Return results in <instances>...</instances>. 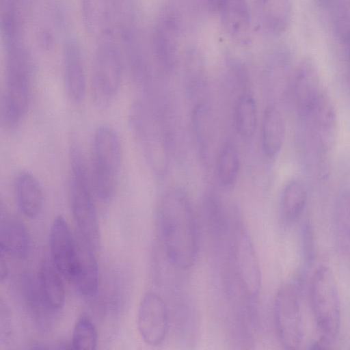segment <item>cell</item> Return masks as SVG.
<instances>
[{
  "instance_id": "obj_26",
  "label": "cell",
  "mask_w": 350,
  "mask_h": 350,
  "mask_svg": "<svg viewBox=\"0 0 350 350\" xmlns=\"http://www.w3.org/2000/svg\"><path fill=\"white\" fill-rule=\"evenodd\" d=\"M98 334L96 329L86 314H81L77 320L72 336L74 349L93 350L96 349Z\"/></svg>"
},
{
  "instance_id": "obj_27",
  "label": "cell",
  "mask_w": 350,
  "mask_h": 350,
  "mask_svg": "<svg viewBox=\"0 0 350 350\" xmlns=\"http://www.w3.org/2000/svg\"><path fill=\"white\" fill-rule=\"evenodd\" d=\"M204 217L211 231L217 235L226 230V215L219 200L214 195L206 198L204 206Z\"/></svg>"
},
{
  "instance_id": "obj_22",
  "label": "cell",
  "mask_w": 350,
  "mask_h": 350,
  "mask_svg": "<svg viewBox=\"0 0 350 350\" xmlns=\"http://www.w3.org/2000/svg\"><path fill=\"white\" fill-rule=\"evenodd\" d=\"M307 193L303 184L297 180L289 181L281 196L280 211L284 223L292 224L299 219L304 211Z\"/></svg>"
},
{
  "instance_id": "obj_2",
  "label": "cell",
  "mask_w": 350,
  "mask_h": 350,
  "mask_svg": "<svg viewBox=\"0 0 350 350\" xmlns=\"http://www.w3.org/2000/svg\"><path fill=\"white\" fill-rule=\"evenodd\" d=\"M5 86L1 118L5 126H17L25 117L31 103L32 67L20 38L6 40Z\"/></svg>"
},
{
  "instance_id": "obj_9",
  "label": "cell",
  "mask_w": 350,
  "mask_h": 350,
  "mask_svg": "<svg viewBox=\"0 0 350 350\" xmlns=\"http://www.w3.org/2000/svg\"><path fill=\"white\" fill-rule=\"evenodd\" d=\"M234 269L239 285L250 298H254L261 288V271L259 260L247 230L238 226L232 239Z\"/></svg>"
},
{
  "instance_id": "obj_24",
  "label": "cell",
  "mask_w": 350,
  "mask_h": 350,
  "mask_svg": "<svg viewBox=\"0 0 350 350\" xmlns=\"http://www.w3.org/2000/svg\"><path fill=\"white\" fill-rule=\"evenodd\" d=\"M257 105L252 96L241 95L235 105L234 122L240 137L245 140L252 139L257 127Z\"/></svg>"
},
{
  "instance_id": "obj_19",
  "label": "cell",
  "mask_w": 350,
  "mask_h": 350,
  "mask_svg": "<svg viewBox=\"0 0 350 350\" xmlns=\"http://www.w3.org/2000/svg\"><path fill=\"white\" fill-rule=\"evenodd\" d=\"M81 17L87 32L100 40L111 36L110 0H81Z\"/></svg>"
},
{
  "instance_id": "obj_29",
  "label": "cell",
  "mask_w": 350,
  "mask_h": 350,
  "mask_svg": "<svg viewBox=\"0 0 350 350\" xmlns=\"http://www.w3.org/2000/svg\"><path fill=\"white\" fill-rule=\"evenodd\" d=\"M8 273V267L6 260L4 258V254L1 252L0 256V279L3 282L7 278Z\"/></svg>"
},
{
  "instance_id": "obj_28",
  "label": "cell",
  "mask_w": 350,
  "mask_h": 350,
  "mask_svg": "<svg viewBox=\"0 0 350 350\" xmlns=\"http://www.w3.org/2000/svg\"><path fill=\"white\" fill-rule=\"evenodd\" d=\"M315 1L323 10L331 12H338V0H315Z\"/></svg>"
},
{
  "instance_id": "obj_25",
  "label": "cell",
  "mask_w": 350,
  "mask_h": 350,
  "mask_svg": "<svg viewBox=\"0 0 350 350\" xmlns=\"http://www.w3.org/2000/svg\"><path fill=\"white\" fill-rule=\"evenodd\" d=\"M240 170V158L236 147L227 143L220 150L216 164L217 177L225 188L232 187L237 182Z\"/></svg>"
},
{
  "instance_id": "obj_12",
  "label": "cell",
  "mask_w": 350,
  "mask_h": 350,
  "mask_svg": "<svg viewBox=\"0 0 350 350\" xmlns=\"http://www.w3.org/2000/svg\"><path fill=\"white\" fill-rule=\"evenodd\" d=\"M323 92L315 64L310 59H304L297 66L293 77V92L297 113L309 109Z\"/></svg>"
},
{
  "instance_id": "obj_15",
  "label": "cell",
  "mask_w": 350,
  "mask_h": 350,
  "mask_svg": "<svg viewBox=\"0 0 350 350\" xmlns=\"http://www.w3.org/2000/svg\"><path fill=\"white\" fill-rule=\"evenodd\" d=\"M256 20L260 29L271 36L283 34L293 16L292 0H254Z\"/></svg>"
},
{
  "instance_id": "obj_20",
  "label": "cell",
  "mask_w": 350,
  "mask_h": 350,
  "mask_svg": "<svg viewBox=\"0 0 350 350\" xmlns=\"http://www.w3.org/2000/svg\"><path fill=\"white\" fill-rule=\"evenodd\" d=\"M286 135L284 117L280 110L269 106L264 111L261 125V146L269 159L275 158L282 148Z\"/></svg>"
},
{
  "instance_id": "obj_10",
  "label": "cell",
  "mask_w": 350,
  "mask_h": 350,
  "mask_svg": "<svg viewBox=\"0 0 350 350\" xmlns=\"http://www.w3.org/2000/svg\"><path fill=\"white\" fill-rule=\"evenodd\" d=\"M137 329L144 342L158 346L165 338L168 329V313L163 298L153 291L146 292L137 311Z\"/></svg>"
},
{
  "instance_id": "obj_21",
  "label": "cell",
  "mask_w": 350,
  "mask_h": 350,
  "mask_svg": "<svg viewBox=\"0 0 350 350\" xmlns=\"http://www.w3.org/2000/svg\"><path fill=\"white\" fill-rule=\"evenodd\" d=\"M54 265L44 262L38 273V286L47 305L55 312L60 310L65 303V288Z\"/></svg>"
},
{
  "instance_id": "obj_1",
  "label": "cell",
  "mask_w": 350,
  "mask_h": 350,
  "mask_svg": "<svg viewBox=\"0 0 350 350\" xmlns=\"http://www.w3.org/2000/svg\"><path fill=\"white\" fill-rule=\"evenodd\" d=\"M161 239L167 258L179 269H188L198 251V228L187 196L173 189L162 197L159 206Z\"/></svg>"
},
{
  "instance_id": "obj_8",
  "label": "cell",
  "mask_w": 350,
  "mask_h": 350,
  "mask_svg": "<svg viewBox=\"0 0 350 350\" xmlns=\"http://www.w3.org/2000/svg\"><path fill=\"white\" fill-rule=\"evenodd\" d=\"M180 36V15L174 8L167 6L159 16L151 38L152 55L158 66L164 71H172L176 64Z\"/></svg>"
},
{
  "instance_id": "obj_18",
  "label": "cell",
  "mask_w": 350,
  "mask_h": 350,
  "mask_svg": "<svg viewBox=\"0 0 350 350\" xmlns=\"http://www.w3.org/2000/svg\"><path fill=\"white\" fill-rule=\"evenodd\" d=\"M14 190L21 212L30 219L38 217L42 211L44 196L38 179L29 172H21L15 178Z\"/></svg>"
},
{
  "instance_id": "obj_7",
  "label": "cell",
  "mask_w": 350,
  "mask_h": 350,
  "mask_svg": "<svg viewBox=\"0 0 350 350\" xmlns=\"http://www.w3.org/2000/svg\"><path fill=\"white\" fill-rule=\"evenodd\" d=\"M274 323L278 340L286 349H299L304 338V325L299 296L290 283L277 291L273 304Z\"/></svg>"
},
{
  "instance_id": "obj_6",
  "label": "cell",
  "mask_w": 350,
  "mask_h": 350,
  "mask_svg": "<svg viewBox=\"0 0 350 350\" xmlns=\"http://www.w3.org/2000/svg\"><path fill=\"white\" fill-rule=\"evenodd\" d=\"M122 59L112 36L100 40L96 47L92 77V93L95 105L109 107L117 96L122 78Z\"/></svg>"
},
{
  "instance_id": "obj_11",
  "label": "cell",
  "mask_w": 350,
  "mask_h": 350,
  "mask_svg": "<svg viewBox=\"0 0 350 350\" xmlns=\"http://www.w3.org/2000/svg\"><path fill=\"white\" fill-rule=\"evenodd\" d=\"M52 261L59 273L72 280L77 259V241L65 218L57 215L51 226L49 238Z\"/></svg>"
},
{
  "instance_id": "obj_16",
  "label": "cell",
  "mask_w": 350,
  "mask_h": 350,
  "mask_svg": "<svg viewBox=\"0 0 350 350\" xmlns=\"http://www.w3.org/2000/svg\"><path fill=\"white\" fill-rule=\"evenodd\" d=\"M77 259L71 281L79 293L85 296L93 295L98 287V264L94 249L81 237L77 241Z\"/></svg>"
},
{
  "instance_id": "obj_30",
  "label": "cell",
  "mask_w": 350,
  "mask_h": 350,
  "mask_svg": "<svg viewBox=\"0 0 350 350\" xmlns=\"http://www.w3.org/2000/svg\"><path fill=\"white\" fill-rule=\"evenodd\" d=\"M342 38L350 66V29H346L345 31H344L342 33Z\"/></svg>"
},
{
  "instance_id": "obj_3",
  "label": "cell",
  "mask_w": 350,
  "mask_h": 350,
  "mask_svg": "<svg viewBox=\"0 0 350 350\" xmlns=\"http://www.w3.org/2000/svg\"><path fill=\"white\" fill-rule=\"evenodd\" d=\"M310 291L313 318L319 337L314 348H329L338 338L341 322L337 283L329 267L321 266L314 271Z\"/></svg>"
},
{
  "instance_id": "obj_4",
  "label": "cell",
  "mask_w": 350,
  "mask_h": 350,
  "mask_svg": "<svg viewBox=\"0 0 350 350\" xmlns=\"http://www.w3.org/2000/svg\"><path fill=\"white\" fill-rule=\"evenodd\" d=\"M122 161V146L116 131L108 125L98 126L94 134L92 160V187L103 202L114 197Z\"/></svg>"
},
{
  "instance_id": "obj_17",
  "label": "cell",
  "mask_w": 350,
  "mask_h": 350,
  "mask_svg": "<svg viewBox=\"0 0 350 350\" xmlns=\"http://www.w3.org/2000/svg\"><path fill=\"white\" fill-rule=\"evenodd\" d=\"M29 239L25 226L15 216L1 211L0 250L5 254L16 258L26 256Z\"/></svg>"
},
{
  "instance_id": "obj_23",
  "label": "cell",
  "mask_w": 350,
  "mask_h": 350,
  "mask_svg": "<svg viewBox=\"0 0 350 350\" xmlns=\"http://www.w3.org/2000/svg\"><path fill=\"white\" fill-rule=\"evenodd\" d=\"M334 227L338 250L350 262V191L342 193L336 202Z\"/></svg>"
},
{
  "instance_id": "obj_13",
  "label": "cell",
  "mask_w": 350,
  "mask_h": 350,
  "mask_svg": "<svg viewBox=\"0 0 350 350\" xmlns=\"http://www.w3.org/2000/svg\"><path fill=\"white\" fill-rule=\"evenodd\" d=\"M213 12L218 15L221 27L229 38L237 42L248 38L252 16L246 0H217Z\"/></svg>"
},
{
  "instance_id": "obj_14",
  "label": "cell",
  "mask_w": 350,
  "mask_h": 350,
  "mask_svg": "<svg viewBox=\"0 0 350 350\" xmlns=\"http://www.w3.org/2000/svg\"><path fill=\"white\" fill-rule=\"evenodd\" d=\"M64 87L67 97L75 104L83 100L86 91V75L83 55L79 44L70 41L63 53Z\"/></svg>"
},
{
  "instance_id": "obj_5",
  "label": "cell",
  "mask_w": 350,
  "mask_h": 350,
  "mask_svg": "<svg viewBox=\"0 0 350 350\" xmlns=\"http://www.w3.org/2000/svg\"><path fill=\"white\" fill-rule=\"evenodd\" d=\"M70 153V200L80 236L94 250L100 245V230L88 171L81 150L72 144Z\"/></svg>"
}]
</instances>
